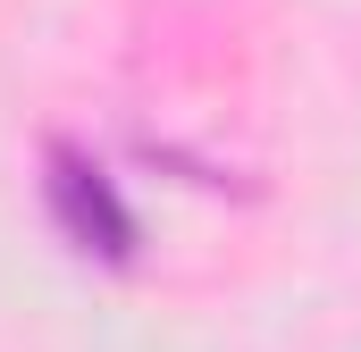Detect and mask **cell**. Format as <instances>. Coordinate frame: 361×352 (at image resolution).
<instances>
[{
  "instance_id": "cell-1",
  "label": "cell",
  "mask_w": 361,
  "mask_h": 352,
  "mask_svg": "<svg viewBox=\"0 0 361 352\" xmlns=\"http://www.w3.org/2000/svg\"><path fill=\"white\" fill-rule=\"evenodd\" d=\"M51 210H59V227L101 252V260H126L135 252V218H126V201H118V184L101 168H85L76 151H51Z\"/></svg>"
}]
</instances>
